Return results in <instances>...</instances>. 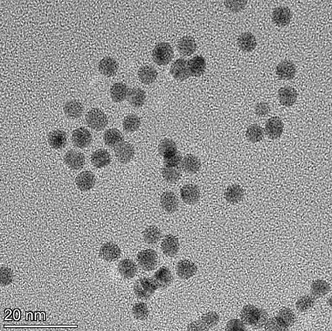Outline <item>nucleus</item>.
<instances>
[{
	"instance_id": "f257e3e1",
	"label": "nucleus",
	"mask_w": 332,
	"mask_h": 331,
	"mask_svg": "<svg viewBox=\"0 0 332 331\" xmlns=\"http://www.w3.org/2000/svg\"><path fill=\"white\" fill-rule=\"evenodd\" d=\"M241 321L245 324L259 328L265 325L268 315L264 309L257 308L253 305H247L241 310Z\"/></svg>"
},
{
	"instance_id": "f03ea898",
	"label": "nucleus",
	"mask_w": 332,
	"mask_h": 331,
	"mask_svg": "<svg viewBox=\"0 0 332 331\" xmlns=\"http://www.w3.org/2000/svg\"><path fill=\"white\" fill-rule=\"evenodd\" d=\"M174 56V51L170 44L162 42L154 47L152 57L156 64L159 66L168 65L172 60Z\"/></svg>"
},
{
	"instance_id": "7ed1b4c3",
	"label": "nucleus",
	"mask_w": 332,
	"mask_h": 331,
	"mask_svg": "<svg viewBox=\"0 0 332 331\" xmlns=\"http://www.w3.org/2000/svg\"><path fill=\"white\" fill-rule=\"evenodd\" d=\"M158 289V287L154 284L152 278H141L137 280L134 284V294L137 298L141 299L150 298L154 292Z\"/></svg>"
},
{
	"instance_id": "20e7f679",
	"label": "nucleus",
	"mask_w": 332,
	"mask_h": 331,
	"mask_svg": "<svg viewBox=\"0 0 332 331\" xmlns=\"http://www.w3.org/2000/svg\"><path fill=\"white\" fill-rule=\"evenodd\" d=\"M85 120L88 126L93 130L102 131L108 124V118L106 114L99 109H92L86 114Z\"/></svg>"
},
{
	"instance_id": "39448f33",
	"label": "nucleus",
	"mask_w": 332,
	"mask_h": 331,
	"mask_svg": "<svg viewBox=\"0 0 332 331\" xmlns=\"http://www.w3.org/2000/svg\"><path fill=\"white\" fill-rule=\"evenodd\" d=\"M137 263L141 269L145 271H150L155 268L158 264V255L155 250H141L137 257Z\"/></svg>"
},
{
	"instance_id": "423d86ee",
	"label": "nucleus",
	"mask_w": 332,
	"mask_h": 331,
	"mask_svg": "<svg viewBox=\"0 0 332 331\" xmlns=\"http://www.w3.org/2000/svg\"><path fill=\"white\" fill-rule=\"evenodd\" d=\"M134 147L130 143L123 141L114 149V154L119 162L123 164L129 163L134 157Z\"/></svg>"
},
{
	"instance_id": "0eeeda50",
	"label": "nucleus",
	"mask_w": 332,
	"mask_h": 331,
	"mask_svg": "<svg viewBox=\"0 0 332 331\" xmlns=\"http://www.w3.org/2000/svg\"><path fill=\"white\" fill-rule=\"evenodd\" d=\"M71 141L76 147L79 149H84V148L88 147L91 144L92 135L86 128H77L72 132Z\"/></svg>"
},
{
	"instance_id": "6e6552de",
	"label": "nucleus",
	"mask_w": 332,
	"mask_h": 331,
	"mask_svg": "<svg viewBox=\"0 0 332 331\" xmlns=\"http://www.w3.org/2000/svg\"><path fill=\"white\" fill-rule=\"evenodd\" d=\"M161 248L166 256L174 257L180 249L179 239L173 235H167L162 240Z\"/></svg>"
},
{
	"instance_id": "1a4fd4ad",
	"label": "nucleus",
	"mask_w": 332,
	"mask_h": 331,
	"mask_svg": "<svg viewBox=\"0 0 332 331\" xmlns=\"http://www.w3.org/2000/svg\"><path fill=\"white\" fill-rule=\"evenodd\" d=\"M160 204L162 208L167 213H174L179 207V200L174 193L167 191L162 193L160 198Z\"/></svg>"
},
{
	"instance_id": "9d476101",
	"label": "nucleus",
	"mask_w": 332,
	"mask_h": 331,
	"mask_svg": "<svg viewBox=\"0 0 332 331\" xmlns=\"http://www.w3.org/2000/svg\"><path fill=\"white\" fill-rule=\"evenodd\" d=\"M64 162L71 169H81L85 166V157L83 153L72 149L65 154Z\"/></svg>"
},
{
	"instance_id": "9b49d317",
	"label": "nucleus",
	"mask_w": 332,
	"mask_h": 331,
	"mask_svg": "<svg viewBox=\"0 0 332 331\" xmlns=\"http://www.w3.org/2000/svg\"><path fill=\"white\" fill-rule=\"evenodd\" d=\"M99 255L103 260L106 262H114L120 258L121 249L114 243H106L101 247Z\"/></svg>"
},
{
	"instance_id": "f8f14e48",
	"label": "nucleus",
	"mask_w": 332,
	"mask_h": 331,
	"mask_svg": "<svg viewBox=\"0 0 332 331\" xmlns=\"http://www.w3.org/2000/svg\"><path fill=\"white\" fill-rule=\"evenodd\" d=\"M284 130V123L279 117H272L269 118L266 123L265 132L268 138H279L282 135Z\"/></svg>"
},
{
	"instance_id": "ddd939ff",
	"label": "nucleus",
	"mask_w": 332,
	"mask_h": 331,
	"mask_svg": "<svg viewBox=\"0 0 332 331\" xmlns=\"http://www.w3.org/2000/svg\"><path fill=\"white\" fill-rule=\"evenodd\" d=\"M152 280H154V284L158 287V288L164 289V288H168V286H170L173 277H172L170 270L168 269V267H162L156 271Z\"/></svg>"
},
{
	"instance_id": "4468645a",
	"label": "nucleus",
	"mask_w": 332,
	"mask_h": 331,
	"mask_svg": "<svg viewBox=\"0 0 332 331\" xmlns=\"http://www.w3.org/2000/svg\"><path fill=\"white\" fill-rule=\"evenodd\" d=\"M171 75L178 81H184L185 79L190 77L189 67H188V61L184 58H179L173 62L171 66Z\"/></svg>"
},
{
	"instance_id": "2eb2a0df",
	"label": "nucleus",
	"mask_w": 332,
	"mask_h": 331,
	"mask_svg": "<svg viewBox=\"0 0 332 331\" xmlns=\"http://www.w3.org/2000/svg\"><path fill=\"white\" fill-rule=\"evenodd\" d=\"M291 18H292L291 10L285 6L277 7L272 12V21L278 27H285L289 25Z\"/></svg>"
},
{
	"instance_id": "dca6fc26",
	"label": "nucleus",
	"mask_w": 332,
	"mask_h": 331,
	"mask_svg": "<svg viewBox=\"0 0 332 331\" xmlns=\"http://www.w3.org/2000/svg\"><path fill=\"white\" fill-rule=\"evenodd\" d=\"M200 190L195 184H189L181 189V197L187 205H195L200 199Z\"/></svg>"
},
{
	"instance_id": "f3484780",
	"label": "nucleus",
	"mask_w": 332,
	"mask_h": 331,
	"mask_svg": "<svg viewBox=\"0 0 332 331\" xmlns=\"http://www.w3.org/2000/svg\"><path fill=\"white\" fill-rule=\"evenodd\" d=\"M276 75L280 79L290 80L296 75V66L290 61H283L276 66Z\"/></svg>"
},
{
	"instance_id": "a211bd4d",
	"label": "nucleus",
	"mask_w": 332,
	"mask_h": 331,
	"mask_svg": "<svg viewBox=\"0 0 332 331\" xmlns=\"http://www.w3.org/2000/svg\"><path fill=\"white\" fill-rule=\"evenodd\" d=\"M75 183L79 190L86 192L93 189V186L95 185V176L93 172L85 171L78 175Z\"/></svg>"
},
{
	"instance_id": "6ab92c4d",
	"label": "nucleus",
	"mask_w": 332,
	"mask_h": 331,
	"mask_svg": "<svg viewBox=\"0 0 332 331\" xmlns=\"http://www.w3.org/2000/svg\"><path fill=\"white\" fill-rule=\"evenodd\" d=\"M197 267L192 261L181 260L176 265V273L182 280H189L197 273Z\"/></svg>"
},
{
	"instance_id": "aec40b11",
	"label": "nucleus",
	"mask_w": 332,
	"mask_h": 331,
	"mask_svg": "<svg viewBox=\"0 0 332 331\" xmlns=\"http://www.w3.org/2000/svg\"><path fill=\"white\" fill-rule=\"evenodd\" d=\"M278 97L282 106L290 107L296 102L298 93L292 87H283L279 90Z\"/></svg>"
},
{
	"instance_id": "412c9836",
	"label": "nucleus",
	"mask_w": 332,
	"mask_h": 331,
	"mask_svg": "<svg viewBox=\"0 0 332 331\" xmlns=\"http://www.w3.org/2000/svg\"><path fill=\"white\" fill-rule=\"evenodd\" d=\"M237 45L242 51H253L257 46L256 38L251 32H245L237 39Z\"/></svg>"
},
{
	"instance_id": "4be33fe9",
	"label": "nucleus",
	"mask_w": 332,
	"mask_h": 331,
	"mask_svg": "<svg viewBox=\"0 0 332 331\" xmlns=\"http://www.w3.org/2000/svg\"><path fill=\"white\" fill-rule=\"evenodd\" d=\"M201 167H202L201 161L196 156L188 154L181 160V168L187 173H197Z\"/></svg>"
},
{
	"instance_id": "5701e85b",
	"label": "nucleus",
	"mask_w": 332,
	"mask_h": 331,
	"mask_svg": "<svg viewBox=\"0 0 332 331\" xmlns=\"http://www.w3.org/2000/svg\"><path fill=\"white\" fill-rule=\"evenodd\" d=\"M190 76L200 77L203 75L206 68V62L205 58L201 55H196L188 61Z\"/></svg>"
},
{
	"instance_id": "b1692460",
	"label": "nucleus",
	"mask_w": 332,
	"mask_h": 331,
	"mask_svg": "<svg viewBox=\"0 0 332 331\" xmlns=\"http://www.w3.org/2000/svg\"><path fill=\"white\" fill-rule=\"evenodd\" d=\"M98 70L102 75L110 78L116 74L119 70V64L114 58L106 57L98 63Z\"/></svg>"
},
{
	"instance_id": "393cba45",
	"label": "nucleus",
	"mask_w": 332,
	"mask_h": 331,
	"mask_svg": "<svg viewBox=\"0 0 332 331\" xmlns=\"http://www.w3.org/2000/svg\"><path fill=\"white\" fill-rule=\"evenodd\" d=\"M91 162L95 168H105L111 162V157L105 149H98L92 154Z\"/></svg>"
},
{
	"instance_id": "a878e982",
	"label": "nucleus",
	"mask_w": 332,
	"mask_h": 331,
	"mask_svg": "<svg viewBox=\"0 0 332 331\" xmlns=\"http://www.w3.org/2000/svg\"><path fill=\"white\" fill-rule=\"evenodd\" d=\"M119 273L124 279H132L137 272V264L131 259H125L119 263Z\"/></svg>"
},
{
	"instance_id": "bb28decb",
	"label": "nucleus",
	"mask_w": 332,
	"mask_h": 331,
	"mask_svg": "<svg viewBox=\"0 0 332 331\" xmlns=\"http://www.w3.org/2000/svg\"><path fill=\"white\" fill-rule=\"evenodd\" d=\"M48 142L53 149H63L67 144V133L62 130L53 131L48 137Z\"/></svg>"
},
{
	"instance_id": "cd10ccee",
	"label": "nucleus",
	"mask_w": 332,
	"mask_h": 331,
	"mask_svg": "<svg viewBox=\"0 0 332 331\" xmlns=\"http://www.w3.org/2000/svg\"><path fill=\"white\" fill-rule=\"evenodd\" d=\"M177 49L180 54L184 56H190L197 49L196 41L193 38L190 36H185V37L181 38L177 44Z\"/></svg>"
},
{
	"instance_id": "c85d7f7f",
	"label": "nucleus",
	"mask_w": 332,
	"mask_h": 331,
	"mask_svg": "<svg viewBox=\"0 0 332 331\" xmlns=\"http://www.w3.org/2000/svg\"><path fill=\"white\" fill-rule=\"evenodd\" d=\"M129 89L124 83H115L110 89V97L114 102H123L126 99Z\"/></svg>"
},
{
	"instance_id": "c756f323",
	"label": "nucleus",
	"mask_w": 332,
	"mask_h": 331,
	"mask_svg": "<svg viewBox=\"0 0 332 331\" xmlns=\"http://www.w3.org/2000/svg\"><path fill=\"white\" fill-rule=\"evenodd\" d=\"M63 110L67 118L76 119L83 115L84 108L81 102L76 100H71L65 104Z\"/></svg>"
},
{
	"instance_id": "7c9ffc66",
	"label": "nucleus",
	"mask_w": 332,
	"mask_h": 331,
	"mask_svg": "<svg viewBox=\"0 0 332 331\" xmlns=\"http://www.w3.org/2000/svg\"><path fill=\"white\" fill-rule=\"evenodd\" d=\"M127 99L131 106L135 108H141L145 104L146 94L145 92L140 88H133L129 89Z\"/></svg>"
},
{
	"instance_id": "2f4dec72",
	"label": "nucleus",
	"mask_w": 332,
	"mask_h": 331,
	"mask_svg": "<svg viewBox=\"0 0 332 331\" xmlns=\"http://www.w3.org/2000/svg\"><path fill=\"white\" fill-rule=\"evenodd\" d=\"M244 197V189L238 184H233L228 187L224 192V198L228 203L237 204L242 201Z\"/></svg>"
},
{
	"instance_id": "473e14b6",
	"label": "nucleus",
	"mask_w": 332,
	"mask_h": 331,
	"mask_svg": "<svg viewBox=\"0 0 332 331\" xmlns=\"http://www.w3.org/2000/svg\"><path fill=\"white\" fill-rule=\"evenodd\" d=\"M103 140L105 144L110 148L116 147L124 141L123 135L116 128H110L104 132Z\"/></svg>"
},
{
	"instance_id": "72a5a7b5",
	"label": "nucleus",
	"mask_w": 332,
	"mask_h": 331,
	"mask_svg": "<svg viewBox=\"0 0 332 331\" xmlns=\"http://www.w3.org/2000/svg\"><path fill=\"white\" fill-rule=\"evenodd\" d=\"M140 81L145 85H150L158 78V71L151 66H144L138 71Z\"/></svg>"
},
{
	"instance_id": "f704fd0d",
	"label": "nucleus",
	"mask_w": 332,
	"mask_h": 331,
	"mask_svg": "<svg viewBox=\"0 0 332 331\" xmlns=\"http://www.w3.org/2000/svg\"><path fill=\"white\" fill-rule=\"evenodd\" d=\"M163 178L168 183H176L180 180L181 176V168L180 166H163L162 169Z\"/></svg>"
},
{
	"instance_id": "c9c22d12",
	"label": "nucleus",
	"mask_w": 332,
	"mask_h": 331,
	"mask_svg": "<svg viewBox=\"0 0 332 331\" xmlns=\"http://www.w3.org/2000/svg\"><path fill=\"white\" fill-rule=\"evenodd\" d=\"M158 152L162 158L166 159L171 156L174 155L175 153L178 151H177V147L174 141L171 139L165 138L158 145Z\"/></svg>"
},
{
	"instance_id": "e433bc0d",
	"label": "nucleus",
	"mask_w": 332,
	"mask_h": 331,
	"mask_svg": "<svg viewBox=\"0 0 332 331\" xmlns=\"http://www.w3.org/2000/svg\"><path fill=\"white\" fill-rule=\"evenodd\" d=\"M141 124V118L136 114H129L123 119V129L127 132H136L139 129Z\"/></svg>"
},
{
	"instance_id": "4c0bfd02",
	"label": "nucleus",
	"mask_w": 332,
	"mask_h": 331,
	"mask_svg": "<svg viewBox=\"0 0 332 331\" xmlns=\"http://www.w3.org/2000/svg\"><path fill=\"white\" fill-rule=\"evenodd\" d=\"M330 291V286L326 281L322 280H317L314 281L311 286V293L314 297L321 298L326 295Z\"/></svg>"
},
{
	"instance_id": "58836bf2",
	"label": "nucleus",
	"mask_w": 332,
	"mask_h": 331,
	"mask_svg": "<svg viewBox=\"0 0 332 331\" xmlns=\"http://www.w3.org/2000/svg\"><path fill=\"white\" fill-rule=\"evenodd\" d=\"M143 237L149 245H155L162 239V232L156 226H150L144 231Z\"/></svg>"
},
{
	"instance_id": "ea45409f",
	"label": "nucleus",
	"mask_w": 332,
	"mask_h": 331,
	"mask_svg": "<svg viewBox=\"0 0 332 331\" xmlns=\"http://www.w3.org/2000/svg\"><path fill=\"white\" fill-rule=\"evenodd\" d=\"M246 137L252 143L259 142L264 137V129L258 124H251L246 131Z\"/></svg>"
},
{
	"instance_id": "a19ab883",
	"label": "nucleus",
	"mask_w": 332,
	"mask_h": 331,
	"mask_svg": "<svg viewBox=\"0 0 332 331\" xmlns=\"http://www.w3.org/2000/svg\"><path fill=\"white\" fill-rule=\"evenodd\" d=\"M220 321V317L215 312H209L202 315L201 321H198L199 326H202V331L208 330L215 327Z\"/></svg>"
},
{
	"instance_id": "79ce46f5",
	"label": "nucleus",
	"mask_w": 332,
	"mask_h": 331,
	"mask_svg": "<svg viewBox=\"0 0 332 331\" xmlns=\"http://www.w3.org/2000/svg\"><path fill=\"white\" fill-rule=\"evenodd\" d=\"M276 317L287 327H291L296 321V316L289 308L281 309Z\"/></svg>"
},
{
	"instance_id": "37998d69",
	"label": "nucleus",
	"mask_w": 332,
	"mask_h": 331,
	"mask_svg": "<svg viewBox=\"0 0 332 331\" xmlns=\"http://www.w3.org/2000/svg\"><path fill=\"white\" fill-rule=\"evenodd\" d=\"M316 303V299L311 295H305L299 298L296 302V308L300 312H306L312 308Z\"/></svg>"
},
{
	"instance_id": "c03bdc74",
	"label": "nucleus",
	"mask_w": 332,
	"mask_h": 331,
	"mask_svg": "<svg viewBox=\"0 0 332 331\" xmlns=\"http://www.w3.org/2000/svg\"><path fill=\"white\" fill-rule=\"evenodd\" d=\"M133 314L136 319L143 321L147 319L150 315V311L148 309L147 305L144 302H138L133 306Z\"/></svg>"
},
{
	"instance_id": "a18cd8bd",
	"label": "nucleus",
	"mask_w": 332,
	"mask_h": 331,
	"mask_svg": "<svg viewBox=\"0 0 332 331\" xmlns=\"http://www.w3.org/2000/svg\"><path fill=\"white\" fill-rule=\"evenodd\" d=\"M266 331H287L289 329V327L284 325L281 322L277 319V317L272 318V319H268V321L266 323L265 325Z\"/></svg>"
},
{
	"instance_id": "49530a36",
	"label": "nucleus",
	"mask_w": 332,
	"mask_h": 331,
	"mask_svg": "<svg viewBox=\"0 0 332 331\" xmlns=\"http://www.w3.org/2000/svg\"><path fill=\"white\" fill-rule=\"evenodd\" d=\"M1 285L6 286L11 284L13 281L12 270L10 269L8 267H2L1 268Z\"/></svg>"
},
{
	"instance_id": "de8ad7c7",
	"label": "nucleus",
	"mask_w": 332,
	"mask_h": 331,
	"mask_svg": "<svg viewBox=\"0 0 332 331\" xmlns=\"http://www.w3.org/2000/svg\"><path fill=\"white\" fill-rule=\"evenodd\" d=\"M225 331H246L245 323L239 319H232L227 323Z\"/></svg>"
},
{
	"instance_id": "09e8293b",
	"label": "nucleus",
	"mask_w": 332,
	"mask_h": 331,
	"mask_svg": "<svg viewBox=\"0 0 332 331\" xmlns=\"http://www.w3.org/2000/svg\"><path fill=\"white\" fill-rule=\"evenodd\" d=\"M181 153L177 152L174 155L171 156L169 158L164 159V166H181Z\"/></svg>"
},
{
	"instance_id": "8fccbe9b",
	"label": "nucleus",
	"mask_w": 332,
	"mask_h": 331,
	"mask_svg": "<svg viewBox=\"0 0 332 331\" xmlns=\"http://www.w3.org/2000/svg\"><path fill=\"white\" fill-rule=\"evenodd\" d=\"M271 111V107L267 102H259L255 106V112L259 117H266Z\"/></svg>"
}]
</instances>
